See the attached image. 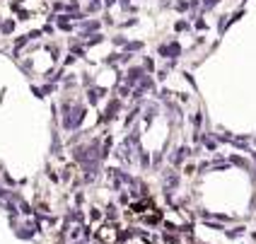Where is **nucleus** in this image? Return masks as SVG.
I'll return each instance as SVG.
<instances>
[{
	"mask_svg": "<svg viewBox=\"0 0 256 244\" xmlns=\"http://www.w3.org/2000/svg\"><path fill=\"white\" fill-rule=\"evenodd\" d=\"M97 234H100V240L104 244H116L118 242V230H116L114 225H104V228H100Z\"/></svg>",
	"mask_w": 256,
	"mask_h": 244,
	"instance_id": "obj_1",
	"label": "nucleus"
}]
</instances>
